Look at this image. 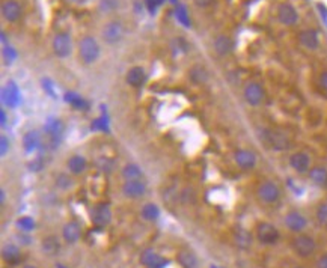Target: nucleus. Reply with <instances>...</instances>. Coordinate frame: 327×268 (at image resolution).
Returning <instances> with one entry per match:
<instances>
[{
    "label": "nucleus",
    "instance_id": "39448f33",
    "mask_svg": "<svg viewBox=\"0 0 327 268\" xmlns=\"http://www.w3.org/2000/svg\"><path fill=\"white\" fill-rule=\"evenodd\" d=\"M279 231L275 225L272 223H260L257 226V240L261 243V244H266V246H273L278 243L279 240Z\"/></svg>",
    "mask_w": 327,
    "mask_h": 268
},
{
    "label": "nucleus",
    "instance_id": "ddd939ff",
    "mask_svg": "<svg viewBox=\"0 0 327 268\" xmlns=\"http://www.w3.org/2000/svg\"><path fill=\"white\" fill-rule=\"evenodd\" d=\"M91 217H92V223H94L95 226L103 228V226H107V225L110 223V220H112V211H110L109 205H106V204H98V205L94 207Z\"/></svg>",
    "mask_w": 327,
    "mask_h": 268
},
{
    "label": "nucleus",
    "instance_id": "ea45409f",
    "mask_svg": "<svg viewBox=\"0 0 327 268\" xmlns=\"http://www.w3.org/2000/svg\"><path fill=\"white\" fill-rule=\"evenodd\" d=\"M0 145H2V148H0V154L6 155V152L9 149V140L5 136H2V137H0Z\"/></svg>",
    "mask_w": 327,
    "mask_h": 268
},
{
    "label": "nucleus",
    "instance_id": "f03ea898",
    "mask_svg": "<svg viewBox=\"0 0 327 268\" xmlns=\"http://www.w3.org/2000/svg\"><path fill=\"white\" fill-rule=\"evenodd\" d=\"M243 97L249 106L257 107L264 101L266 94H264V89L260 83L249 81V83H246V86H244V89H243Z\"/></svg>",
    "mask_w": 327,
    "mask_h": 268
},
{
    "label": "nucleus",
    "instance_id": "9d476101",
    "mask_svg": "<svg viewBox=\"0 0 327 268\" xmlns=\"http://www.w3.org/2000/svg\"><path fill=\"white\" fill-rule=\"evenodd\" d=\"M278 20L285 26H294L299 21V14L291 3H281L278 6Z\"/></svg>",
    "mask_w": 327,
    "mask_h": 268
},
{
    "label": "nucleus",
    "instance_id": "e433bc0d",
    "mask_svg": "<svg viewBox=\"0 0 327 268\" xmlns=\"http://www.w3.org/2000/svg\"><path fill=\"white\" fill-rule=\"evenodd\" d=\"M177 18L186 26V27H189L190 26V21H189V17H187V11L183 8V6H180L178 9H177Z\"/></svg>",
    "mask_w": 327,
    "mask_h": 268
},
{
    "label": "nucleus",
    "instance_id": "dca6fc26",
    "mask_svg": "<svg viewBox=\"0 0 327 268\" xmlns=\"http://www.w3.org/2000/svg\"><path fill=\"white\" fill-rule=\"evenodd\" d=\"M306 225H308V222H306L305 216L297 213V211H291L285 216V226L291 232H302L306 228Z\"/></svg>",
    "mask_w": 327,
    "mask_h": 268
},
{
    "label": "nucleus",
    "instance_id": "79ce46f5",
    "mask_svg": "<svg viewBox=\"0 0 327 268\" xmlns=\"http://www.w3.org/2000/svg\"><path fill=\"white\" fill-rule=\"evenodd\" d=\"M320 84H321V87L324 89V91L327 92V71H324V72L320 75Z\"/></svg>",
    "mask_w": 327,
    "mask_h": 268
},
{
    "label": "nucleus",
    "instance_id": "0eeeda50",
    "mask_svg": "<svg viewBox=\"0 0 327 268\" xmlns=\"http://www.w3.org/2000/svg\"><path fill=\"white\" fill-rule=\"evenodd\" d=\"M266 142L275 151H285L291 145L288 134L279 130H266Z\"/></svg>",
    "mask_w": 327,
    "mask_h": 268
},
{
    "label": "nucleus",
    "instance_id": "c03bdc74",
    "mask_svg": "<svg viewBox=\"0 0 327 268\" xmlns=\"http://www.w3.org/2000/svg\"><path fill=\"white\" fill-rule=\"evenodd\" d=\"M88 2V0H71V3L74 5H85Z\"/></svg>",
    "mask_w": 327,
    "mask_h": 268
},
{
    "label": "nucleus",
    "instance_id": "a211bd4d",
    "mask_svg": "<svg viewBox=\"0 0 327 268\" xmlns=\"http://www.w3.org/2000/svg\"><path fill=\"white\" fill-rule=\"evenodd\" d=\"M125 81L127 84H130L131 87H140L145 81H146V72L142 66H131L125 75Z\"/></svg>",
    "mask_w": 327,
    "mask_h": 268
},
{
    "label": "nucleus",
    "instance_id": "c85d7f7f",
    "mask_svg": "<svg viewBox=\"0 0 327 268\" xmlns=\"http://www.w3.org/2000/svg\"><path fill=\"white\" fill-rule=\"evenodd\" d=\"M234 241L240 249H249L252 246V235L248 231L238 229L234 235Z\"/></svg>",
    "mask_w": 327,
    "mask_h": 268
},
{
    "label": "nucleus",
    "instance_id": "4c0bfd02",
    "mask_svg": "<svg viewBox=\"0 0 327 268\" xmlns=\"http://www.w3.org/2000/svg\"><path fill=\"white\" fill-rule=\"evenodd\" d=\"M161 3H163V0H145V5H146L148 11H149L151 14H154L155 9H157Z\"/></svg>",
    "mask_w": 327,
    "mask_h": 268
},
{
    "label": "nucleus",
    "instance_id": "20e7f679",
    "mask_svg": "<svg viewBox=\"0 0 327 268\" xmlns=\"http://www.w3.org/2000/svg\"><path fill=\"white\" fill-rule=\"evenodd\" d=\"M51 47H53V53L57 57H60V59L68 57L71 54V51H72V42H71L69 33H66V32L56 33L54 38H53Z\"/></svg>",
    "mask_w": 327,
    "mask_h": 268
},
{
    "label": "nucleus",
    "instance_id": "393cba45",
    "mask_svg": "<svg viewBox=\"0 0 327 268\" xmlns=\"http://www.w3.org/2000/svg\"><path fill=\"white\" fill-rule=\"evenodd\" d=\"M189 78L195 84H204L208 80V71L202 65H193L189 71Z\"/></svg>",
    "mask_w": 327,
    "mask_h": 268
},
{
    "label": "nucleus",
    "instance_id": "6e6552de",
    "mask_svg": "<svg viewBox=\"0 0 327 268\" xmlns=\"http://www.w3.org/2000/svg\"><path fill=\"white\" fill-rule=\"evenodd\" d=\"M101 36H103V39H104L107 44H110V45L119 42V41L122 39V36H124V26H122V23H121V21H116V20L109 21V23L103 27V30H101Z\"/></svg>",
    "mask_w": 327,
    "mask_h": 268
},
{
    "label": "nucleus",
    "instance_id": "58836bf2",
    "mask_svg": "<svg viewBox=\"0 0 327 268\" xmlns=\"http://www.w3.org/2000/svg\"><path fill=\"white\" fill-rule=\"evenodd\" d=\"M193 2H195V5H196L198 8L205 9V8H211L213 5H216L217 0H193Z\"/></svg>",
    "mask_w": 327,
    "mask_h": 268
},
{
    "label": "nucleus",
    "instance_id": "cd10ccee",
    "mask_svg": "<svg viewBox=\"0 0 327 268\" xmlns=\"http://www.w3.org/2000/svg\"><path fill=\"white\" fill-rule=\"evenodd\" d=\"M140 216L145 222H155L160 217V208L154 202H148L142 207Z\"/></svg>",
    "mask_w": 327,
    "mask_h": 268
},
{
    "label": "nucleus",
    "instance_id": "4be33fe9",
    "mask_svg": "<svg viewBox=\"0 0 327 268\" xmlns=\"http://www.w3.org/2000/svg\"><path fill=\"white\" fill-rule=\"evenodd\" d=\"M80 235H81V229H80L78 223H75V222H68L62 229V237L68 244L77 243L80 240Z\"/></svg>",
    "mask_w": 327,
    "mask_h": 268
},
{
    "label": "nucleus",
    "instance_id": "c9c22d12",
    "mask_svg": "<svg viewBox=\"0 0 327 268\" xmlns=\"http://www.w3.org/2000/svg\"><path fill=\"white\" fill-rule=\"evenodd\" d=\"M18 226L21 228V231L30 232V231L35 228V222H33L30 217H21V219L18 220Z\"/></svg>",
    "mask_w": 327,
    "mask_h": 268
},
{
    "label": "nucleus",
    "instance_id": "c756f323",
    "mask_svg": "<svg viewBox=\"0 0 327 268\" xmlns=\"http://www.w3.org/2000/svg\"><path fill=\"white\" fill-rule=\"evenodd\" d=\"M309 178L315 184L324 186V184H327V170L324 167H320V166L312 167V169H309Z\"/></svg>",
    "mask_w": 327,
    "mask_h": 268
},
{
    "label": "nucleus",
    "instance_id": "9b49d317",
    "mask_svg": "<svg viewBox=\"0 0 327 268\" xmlns=\"http://www.w3.org/2000/svg\"><path fill=\"white\" fill-rule=\"evenodd\" d=\"M21 14H23V9H21V5L17 2V0H6V2L2 3V17L8 23L18 21Z\"/></svg>",
    "mask_w": 327,
    "mask_h": 268
},
{
    "label": "nucleus",
    "instance_id": "49530a36",
    "mask_svg": "<svg viewBox=\"0 0 327 268\" xmlns=\"http://www.w3.org/2000/svg\"><path fill=\"white\" fill-rule=\"evenodd\" d=\"M21 268H38V267H35V265H32V264H27V265H23Z\"/></svg>",
    "mask_w": 327,
    "mask_h": 268
},
{
    "label": "nucleus",
    "instance_id": "f704fd0d",
    "mask_svg": "<svg viewBox=\"0 0 327 268\" xmlns=\"http://www.w3.org/2000/svg\"><path fill=\"white\" fill-rule=\"evenodd\" d=\"M56 186L63 189V190H66V189H69L72 186V180L69 178V175H59L56 178Z\"/></svg>",
    "mask_w": 327,
    "mask_h": 268
},
{
    "label": "nucleus",
    "instance_id": "a878e982",
    "mask_svg": "<svg viewBox=\"0 0 327 268\" xmlns=\"http://www.w3.org/2000/svg\"><path fill=\"white\" fill-rule=\"evenodd\" d=\"M2 258L8 264H17L21 258V252L15 244H6L2 249Z\"/></svg>",
    "mask_w": 327,
    "mask_h": 268
},
{
    "label": "nucleus",
    "instance_id": "de8ad7c7",
    "mask_svg": "<svg viewBox=\"0 0 327 268\" xmlns=\"http://www.w3.org/2000/svg\"><path fill=\"white\" fill-rule=\"evenodd\" d=\"M294 268H303V267H294Z\"/></svg>",
    "mask_w": 327,
    "mask_h": 268
},
{
    "label": "nucleus",
    "instance_id": "f3484780",
    "mask_svg": "<svg viewBox=\"0 0 327 268\" xmlns=\"http://www.w3.org/2000/svg\"><path fill=\"white\" fill-rule=\"evenodd\" d=\"M140 262L146 268H161V265H165V261L154 249H145L140 255Z\"/></svg>",
    "mask_w": 327,
    "mask_h": 268
},
{
    "label": "nucleus",
    "instance_id": "7ed1b4c3",
    "mask_svg": "<svg viewBox=\"0 0 327 268\" xmlns=\"http://www.w3.org/2000/svg\"><path fill=\"white\" fill-rule=\"evenodd\" d=\"M257 196L263 204H275L281 198V189L273 181H264L257 190Z\"/></svg>",
    "mask_w": 327,
    "mask_h": 268
},
{
    "label": "nucleus",
    "instance_id": "a18cd8bd",
    "mask_svg": "<svg viewBox=\"0 0 327 268\" xmlns=\"http://www.w3.org/2000/svg\"><path fill=\"white\" fill-rule=\"evenodd\" d=\"M0 201H2V205L5 204V190L2 189V192H0Z\"/></svg>",
    "mask_w": 327,
    "mask_h": 268
},
{
    "label": "nucleus",
    "instance_id": "423d86ee",
    "mask_svg": "<svg viewBox=\"0 0 327 268\" xmlns=\"http://www.w3.org/2000/svg\"><path fill=\"white\" fill-rule=\"evenodd\" d=\"M291 246H293V250H294L299 256H302V258L311 256V255L315 252V249H317L315 240H314L312 237H309V235H297V237L293 240Z\"/></svg>",
    "mask_w": 327,
    "mask_h": 268
},
{
    "label": "nucleus",
    "instance_id": "473e14b6",
    "mask_svg": "<svg viewBox=\"0 0 327 268\" xmlns=\"http://www.w3.org/2000/svg\"><path fill=\"white\" fill-rule=\"evenodd\" d=\"M66 103H69L71 106H74L77 109H86L88 107V104H86V101L83 98H81L80 95H77V94H72V92L66 94Z\"/></svg>",
    "mask_w": 327,
    "mask_h": 268
},
{
    "label": "nucleus",
    "instance_id": "a19ab883",
    "mask_svg": "<svg viewBox=\"0 0 327 268\" xmlns=\"http://www.w3.org/2000/svg\"><path fill=\"white\" fill-rule=\"evenodd\" d=\"M315 267H317V268H327V253H326V255H323L321 258H318V261H317Z\"/></svg>",
    "mask_w": 327,
    "mask_h": 268
},
{
    "label": "nucleus",
    "instance_id": "37998d69",
    "mask_svg": "<svg viewBox=\"0 0 327 268\" xmlns=\"http://www.w3.org/2000/svg\"><path fill=\"white\" fill-rule=\"evenodd\" d=\"M0 118H2V127L6 124V113H5V110H0Z\"/></svg>",
    "mask_w": 327,
    "mask_h": 268
},
{
    "label": "nucleus",
    "instance_id": "2eb2a0df",
    "mask_svg": "<svg viewBox=\"0 0 327 268\" xmlns=\"http://www.w3.org/2000/svg\"><path fill=\"white\" fill-rule=\"evenodd\" d=\"M44 131L45 134L48 136L50 142L51 143H59L60 137H62V133H63V124L60 119H56V118H50L45 125H44Z\"/></svg>",
    "mask_w": 327,
    "mask_h": 268
},
{
    "label": "nucleus",
    "instance_id": "5701e85b",
    "mask_svg": "<svg viewBox=\"0 0 327 268\" xmlns=\"http://www.w3.org/2000/svg\"><path fill=\"white\" fill-rule=\"evenodd\" d=\"M177 261L181 268H199V261L196 255L190 250H181L177 255Z\"/></svg>",
    "mask_w": 327,
    "mask_h": 268
},
{
    "label": "nucleus",
    "instance_id": "2f4dec72",
    "mask_svg": "<svg viewBox=\"0 0 327 268\" xmlns=\"http://www.w3.org/2000/svg\"><path fill=\"white\" fill-rule=\"evenodd\" d=\"M59 240L56 238V237H47L44 241H42V250L47 253V255H50V256H53V255H56L57 252H59Z\"/></svg>",
    "mask_w": 327,
    "mask_h": 268
},
{
    "label": "nucleus",
    "instance_id": "412c9836",
    "mask_svg": "<svg viewBox=\"0 0 327 268\" xmlns=\"http://www.w3.org/2000/svg\"><path fill=\"white\" fill-rule=\"evenodd\" d=\"M213 47H214V51L219 54V56H228L231 54L232 48H234V42L229 36L226 35H219L214 42H213Z\"/></svg>",
    "mask_w": 327,
    "mask_h": 268
},
{
    "label": "nucleus",
    "instance_id": "7c9ffc66",
    "mask_svg": "<svg viewBox=\"0 0 327 268\" xmlns=\"http://www.w3.org/2000/svg\"><path fill=\"white\" fill-rule=\"evenodd\" d=\"M122 176L125 178V181H131V180H142V170L137 164H125L122 169Z\"/></svg>",
    "mask_w": 327,
    "mask_h": 268
},
{
    "label": "nucleus",
    "instance_id": "4468645a",
    "mask_svg": "<svg viewBox=\"0 0 327 268\" xmlns=\"http://www.w3.org/2000/svg\"><path fill=\"white\" fill-rule=\"evenodd\" d=\"M290 166H291L297 173H306V172H309V169H311V157H309V154H306V152H303V151L294 152V154L290 157Z\"/></svg>",
    "mask_w": 327,
    "mask_h": 268
},
{
    "label": "nucleus",
    "instance_id": "6ab92c4d",
    "mask_svg": "<svg viewBox=\"0 0 327 268\" xmlns=\"http://www.w3.org/2000/svg\"><path fill=\"white\" fill-rule=\"evenodd\" d=\"M66 167L69 170L71 175H81L85 173L86 167H88V161L83 155H71L66 161Z\"/></svg>",
    "mask_w": 327,
    "mask_h": 268
},
{
    "label": "nucleus",
    "instance_id": "72a5a7b5",
    "mask_svg": "<svg viewBox=\"0 0 327 268\" xmlns=\"http://www.w3.org/2000/svg\"><path fill=\"white\" fill-rule=\"evenodd\" d=\"M317 222L321 226H327V202H323L317 208Z\"/></svg>",
    "mask_w": 327,
    "mask_h": 268
},
{
    "label": "nucleus",
    "instance_id": "f257e3e1",
    "mask_svg": "<svg viewBox=\"0 0 327 268\" xmlns=\"http://www.w3.org/2000/svg\"><path fill=\"white\" fill-rule=\"evenodd\" d=\"M78 56L85 65H92L100 57V45L94 36H83L78 42Z\"/></svg>",
    "mask_w": 327,
    "mask_h": 268
},
{
    "label": "nucleus",
    "instance_id": "f8f14e48",
    "mask_svg": "<svg viewBox=\"0 0 327 268\" xmlns=\"http://www.w3.org/2000/svg\"><path fill=\"white\" fill-rule=\"evenodd\" d=\"M234 160L237 163L238 167L244 169V170H249V169H254L257 166V155L249 151V149H238L235 151L234 154Z\"/></svg>",
    "mask_w": 327,
    "mask_h": 268
},
{
    "label": "nucleus",
    "instance_id": "bb28decb",
    "mask_svg": "<svg viewBox=\"0 0 327 268\" xmlns=\"http://www.w3.org/2000/svg\"><path fill=\"white\" fill-rule=\"evenodd\" d=\"M23 145L26 152H33L41 145V134L38 131H27L23 137Z\"/></svg>",
    "mask_w": 327,
    "mask_h": 268
},
{
    "label": "nucleus",
    "instance_id": "aec40b11",
    "mask_svg": "<svg viewBox=\"0 0 327 268\" xmlns=\"http://www.w3.org/2000/svg\"><path fill=\"white\" fill-rule=\"evenodd\" d=\"M299 41L300 44L306 48V50H317L320 45V38L318 33L312 29H306L303 32H300L299 35Z\"/></svg>",
    "mask_w": 327,
    "mask_h": 268
},
{
    "label": "nucleus",
    "instance_id": "b1692460",
    "mask_svg": "<svg viewBox=\"0 0 327 268\" xmlns=\"http://www.w3.org/2000/svg\"><path fill=\"white\" fill-rule=\"evenodd\" d=\"M2 98H3V103L9 107H14L18 104L20 98H18V91H17V87L14 83H8L6 87L3 89V92H2Z\"/></svg>",
    "mask_w": 327,
    "mask_h": 268
},
{
    "label": "nucleus",
    "instance_id": "1a4fd4ad",
    "mask_svg": "<svg viewBox=\"0 0 327 268\" xmlns=\"http://www.w3.org/2000/svg\"><path fill=\"white\" fill-rule=\"evenodd\" d=\"M122 195L128 199H142L146 195V184L142 180H131L122 184Z\"/></svg>",
    "mask_w": 327,
    "mask_h": 268
}]
</instances>
